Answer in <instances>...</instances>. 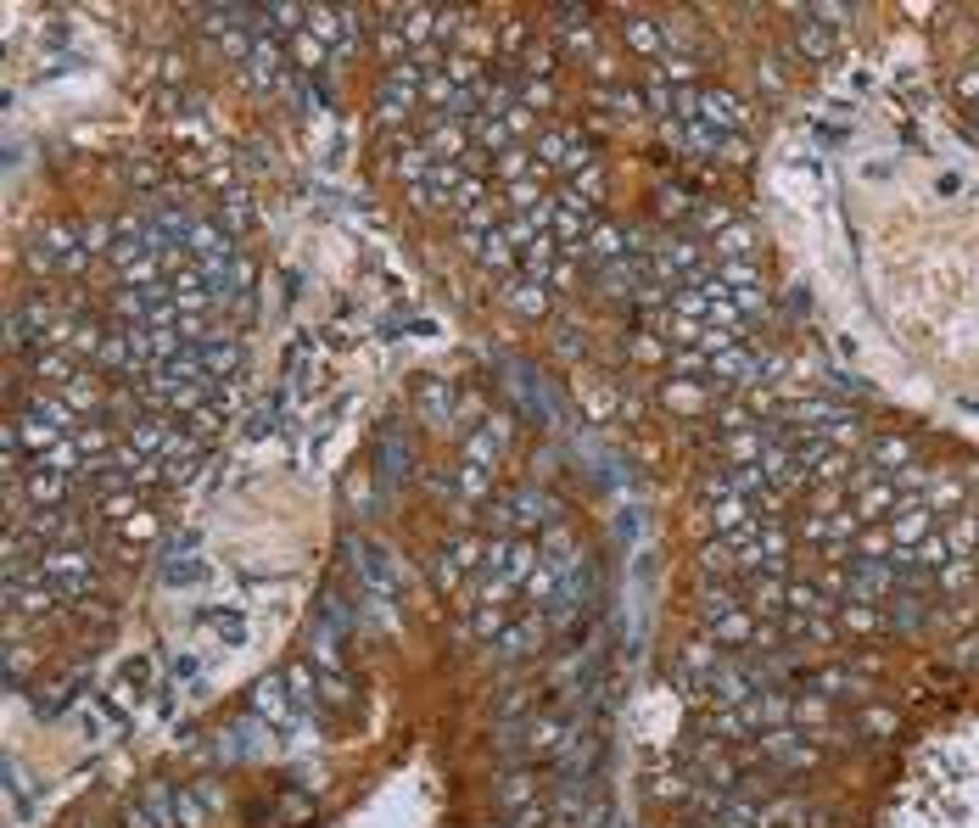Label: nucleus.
<instances>
[{
	"label": "nucleus",
	"instance_id": "9d476101",
	"mask_svg": "<svg viewBox=\"0 0 979 828\" xmlns=\"http://www.w3.org/2000/svg\"><path fill=\"white\" fill-rule=\"evenodd\" d=\"M504 303H510L515 314H544V308H549V285L537 280V275H526V269H515V275L504 280Z\"/></svg>",
	"mask_w": 979,
	"mask_h": 828
},
{
	"label": "nucleus",
	"instance_id": "f03ea898",
	"mask_svg": "<svg viewBox=\"0 0 979 828\" xmlns=\"http://www.w3.org/2000/svg\"><path fill=\"white\" fill-rule=\"evenodd\" d=\"M436 68V57H409L392 62L375 84V113L381 124H409L415 113H426V73Z\"/></svg>",
	"mask_w": 979,
	"mask_h": 828
},
{
	"label": "nucleus",
	"instance_id": "0eeeda50",
	"mask_svg": "<svg viewBox=\"0 0 979 828\" xmlns=\"http://www.w3.org/2000/svg\"><path fill=\"white\" fill-rule=\"evenodd\" d=\"M190 353H196V364H202L213 381H235V375H241V342H235L230 330H208V336H196Z\"/></svg>",
	"mask_w": 979,
	"mask_h": 828
},
{
	"label": "nucleus",
	"instance_id": "4468645a",
	"mask_svg": "<svg viewBox=\"0 0 979 828\" xmlns=\"http://www.w3.org/2000/svg\"><path fill=\"white\" fill-rule=\"evenodd\" d=\"M594 102H599L610 118H632V113H644V95H639V90H627V84H599V90H594Z\"/></svg>",
	"mask_w": 979,
	"mask_h": 828
},
{
	"label": "nucleus",
	"instance_id": "393cba45",
	"mask_svg": "<svg viewBox=\"0 0 979 828\" xmlns=\"http://www.w3.org/2000/svg\"><path fill=\"white\" fill-rule=\"evenodd\" d=\"M974 113H979V102H974Z\"/></svg>",
	"mask_w": 979,
	"mask_h": 828
},
{
	"label": "nucleus",
	"instance_id": "9b49d317",
	"mask_svg": "<svg viewBox=\"0 0 979 828\" xmlns=\"http://www.w3.org/2000/svg\"><path fill=\"white\" fill-rule=\"evenodd\" d=\"M621 39L632 45V51H644L650 62H661V57H666V28H661V18H644V12H632V18L621 23Z\"/></svg>",
	"mask_w": 979,
	"mask_h": 828
},
{
	"label": "nucleus",
	"instance_id": "2eb2a0df",
	"mask_svg": "<svg viewBox=\"0 0 979 828\" xmlns=\"http://www.w3.org/2000/svg\"><path fill=\"white\" fill-rule=\"evenodd\" d=\"M499 806H504L510 817H515V812H526V806H537V784H532L526 772H510L504 784H499Z\"/></svg>",
	"mask_w": 979,
	"mask_h": 828
},
{
	"label": "nucleus",
	"instance_id": "7ed1b4c3",
	"mask_svg": "<svg viewBox=\"0 0 979 828\" xmlns=\"http://www.w3.org/2000/svg\"><path fill=\"white\" fill-rule=\"evenodd\" d=\"M34 576L51 582L62 605H73V599H84V594L95 588V560H90V549H79V544H57V549H39V555H34Z\"/></svg>",
	"mask_w": 979,
	"mask_h": 828
},
{
	"label": "nucleus",
	"instance_id": "6ab92c4d",
	"mask_svg": "<svg viewBox=\"0 0 979 828\" xmlns=\"http://www.w3.org/2000/svg\"><path fill=\"white\" fill-rule=\"evenodd\" d=\"M208 632H219L224 644H241L247 639V621H241L235 610H208Z\"/></svg>",
	"mask_w": 979,
	"mask_h": 828
},
{
	"label": "nucleus",
	"instance_id": "423d86ee",
	"mask_svg": "<svg viewBox=\"0 0 979 828\" xmlns=\"http://www.w3.org/2000/svg\"><path fill=\"white\" fill-rule=\"evenodd\" d=\"M555 23V39H560V51L566 57H587V62H599V45H594V12L587 7H555L549 12Z\"/></svg>",
	"mask_w": 979,
	"mask_h": 828
},
{
	"label": "nucleus",
	"instance_id": "1a4fd4ad",
	"mask_svg": "<svg viewBox=\"0 0 979 828\" xmlns=\"http://www.w3.org/2000/svg\"><path fill=\"white\" fill-rule=\"evenodd\" d=\"M537 644H544V616H515L487 650L504 661H526V655H537Z\"/></svg>",
	"mask_w": 979,
	"mask_h": 828
},
{
	"label": "nucleus",
	"instance_id": "39448f33",
	"mask_svg": "<svg viewBox=\"0 0 979 828\" xmlns=\"http://www.w3.org/2000/svg\"><path fill=\"white\" fill-rule=\"evenodd\" d=\"M532 158L544 163V168L571 174V179H576V174H587V168H599V163H594V145H587L571 124H555V129L537 135V140H532Z\"/></svg>",
	"mask_w": 979,
	"mask_h": 828
},
{
	"label": "nucleus",
	"instance_id": "ddd939ff",
	"mask_svg": "<svg viewBox=\"0 0 979 828\" xmlns=\"http://www.w3.org/2000/svg\"><path fill=\"white\" fill-rule=\"evenodd\" d=\"M420 415L431 425H454V393H448V381H420V393H415Z\"/></svg>",
	"mask_w": 979,
	"mask_h": 828
},
{
	"label": "nucleus",
	"instance_id": "f8f14e48",
	"mask_svg": "<svg viewBox=\"0 0 979 828\" xmlns=\"http://www.w3.org/2000/svg\"><path fill=\"white\" fill-rule=\"evenodd\" d=\"M711 393H716L711 381H677V375L661 386L666 409H677V415H700V409H711Z\"/></svg>",
	"mask_w": 979,
	"mask_h": 828
},
{
	"label": "nucleus",
	"instance_id": "20e7f679",
	"mask_svg": "<svg viewBox=\"0 0 979 828\" xmlns=\"http://www.w3.org/2000/svg\"><path fill=\"white\" fill-rule=\"evenodd\" d=\"M90 247H84V230L79 224H45L39 235H34V253H28V264L34 269H57V275H79V269H90Z\"/></svg>",
	"mask_w": 979,
	"mask_h": 828
},
{
	"label": "nucleus",
	"instance_id": "f257e3e1",
	"mask_svg": "<svg viewBox=\"0 0 979 828\" xmlns=\"http://www.w3.org/2000/svg\"><path fill=\"white\" fill-rule=\"evenodd\" d=\"M487 526H493V538H537V532L560 526V504L544 487H510L487 504Z\"/></svg>",
	"mask_w": 979,
	"mask_h": 828
},
{
	"label": "nucleus",
	"instance_id": "412c9836",
	"mask_svg": "<svg viewBox=\"0 0 979 828\" xmlns=\"http://www.w3.org/2000/svg\"><path fill=\"white\" fill-rule=\"evenodd\" d=\"M196 576H202V560H190V555L163 565V582H196Z\"/></svg>",
	"mask_w": 979,
	"mask_h": 828
},
{
	"label": "nucleus",
	"instance_id": "dca6fc26",
	"mask_svg": "<svg viewBox=\"0 0 979 828\" xmlns=\"http://www.w3.org/2000/svg\"><path fill=\"white\" fill-rule=\"evenodd\" d=\"M795 18H801V28H795V45H801L806 57H817V62H823L828 51H835V34H828V23H812L806 12H795Z\"/></svg>",
	"mask_w": 979,
	"mask_h": 828
},
{
	"label": "nucleus",
	"instance_id": "6e6552de",
	"mask_svg": "<svg viewBox=\"0 0 979 828\" xmlns=\"http://www.w3.org/2000/svg\"><path fill=\"white\" fill-rule=\"evenodd\" d=\"M253 716L264 722V727H298V716H303V705L291 700V689H285V677H264V684L253 689Z\"/></svg>",
	"mask_w": 979,
	"mask_h": 828
},
{
	"label": "nucleus",
	"instance_id": "aec40b11",
	"mask_svg": "<svg viewBox=\"0 0 979 828\" xmlns=\"http://www.w3.org/2000/svg\"><path fill=\"white\" fill-rule=\"evenodd\" d=\"M219 208H224V230H230V235L253 230V208H247V197H241V190H230V197H224Z\"/></svg>",
	"mask_w": 979,
	"mask_h": 828
},
{
	"label": "nucleus",
	"instance_id": "b1692460",
	"mask_svg": "<svg viewBox=\"0 0 979 828\" xmlns=\"http://www.w3.org/2000/svg\"><path fill=\"white\" fill-rule=\"evenodd\" d=\"M957 95H963V102H968V107L979 102V68H968V73L957 79Z\"/></svg>",
	"mask_w": 979,
	"mask_h": 828
},
{
	"label": "nucleus",
	"instance_id": "5701e85b",
	"mask_svg": "<svg viewBox=\"0 0 979 828\" xmlns=\"http://www.w3.org/2000/svg\"><path fill=\"white\" fill-rule=\"evenodd\" d=\"M124 828H163V823H158L152 812H145V806L135 801V806H124Z\"/></svg>",
	"mask_w": 979,
	"mask_h": 828
},
{
	"label": "nucleus",
	"instance_id": "f3484780",
	"mask_svg": "<svg viewBox=\"0 0 979 828\" xmlns=\"http://www.w3.org/2000/svg\"><path fill=\"white\" fill-rule=\"evenodd\" d=\"M285 689H291V700H298L303 711H314V700H319V684H314L308 661H291V666H285Z\"/></svg>",
	"mask_w": 979,
	"mask_h": 828
},
{
	"label": "nucleus",
	"instance_id": "4be33fe9",
	"mask_svg": "<svg viewBox=\"0 0 979 828\" xmlns=\"http://www.w3.org/2000/svg\"><path fill=\"white\" fill-rule=\"evenodd\" d=\"M890 727H896V711H885V705H873L862 716V734H890Z\"/></svg>",
	"mask_w": 979,
	"mask_h": 828
},
{
	"label": "nucleus",
	"instance_id": "a211bd4d",
	"mask_svg": "<svg viewBox=\"0 0 979 828\" xmlns=\"http://www.w3.org/2000/svg\"><path fill=\"white\" fill-rule=\"evenodd\" d=\"M756 828H806V812H801L795 801H767Z\"/></svg>",
	"mask_w": 979,
	"mask_h": 828
}]
</instances>
